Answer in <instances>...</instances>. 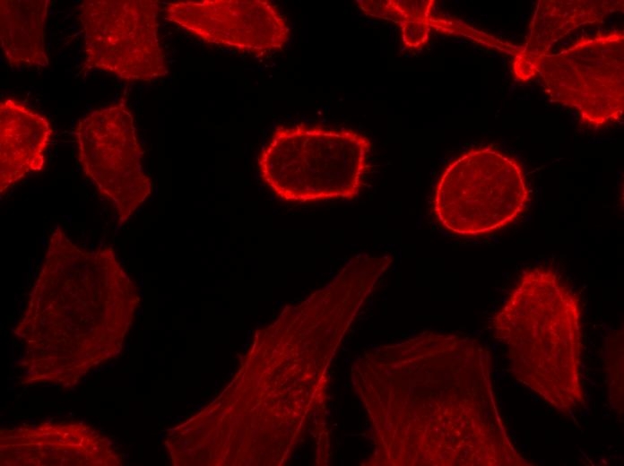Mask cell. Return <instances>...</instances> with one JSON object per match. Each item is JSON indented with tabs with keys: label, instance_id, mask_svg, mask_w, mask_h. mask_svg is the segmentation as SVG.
Masks as SVG:
<instances>
[{
	"label": "cell",
	"instance_id": "cell-2",
	"mask_svg": "<svg viewBox=\"0 0 624 466\" xmlns=\"http://www.w3.org/2000/svg\"><path fill=\"white\" fill-rule=\"evenodd\" d=\"M496 337L509 349L516 377L550 404H577L581 388L579 300L550 269L525 271L493 318Z\"/></svg>",
	"mask_w": 624,
	"mask_h": 466
},
{
	"label": "cell",
	"instance_id": "cell-6",
	"mask_svg": "<svg viewBox=\"0 0 624 466\" xmlns=\"http://www.w3.org/2000/svg\"><path fill=\"white\" fill-rule=\"evenodd\" d=\"M546 93L600 127L620 121L624 111V35L598 33L543 56L536 67Z\"/></svg>",
	"mask_w": 624,
	"mask_h": 466
},
{
	"label": "cell",
	"instance_id": "cell-13",
	"mask_svg": "<svg viewBox=\"0 0 624 466\" xmlns=\"http://www.w3.org/2000/svg\"><path fill=\"white\" fill-rule=\"evenodd\" d=\"M49 1L1 0L0 40L13 67H45V26Z\"/></svg>",
	"mask_w": 624,
	"mask_h": 466
},
{
	"label": "cell",
	"instance_id": "cell-12",
	"mask_svg": "<svg viewBox=\"0 0 624 466\" xmlns=\"http://www.w3.org/2000/svg\"><path fill=\"white\" fill-rule=\"evenodd\" d=\"M433 0H358L367 15L398 23L401 39L410 49L424 46L432 29L447 34L464 36L482 45L498 48L499 40L477 30L465 22L432 14Z\"/></svg>",
	"mask_w": 624,
	"mask_h": 466
},
{
	"label": "cell",
	"instance_id": "cell-7",
	"mask_svg": "<svg viewBox=\"0 0 624 466\" xmlns=\"http://www.w3.org/2000/svg\"><path fill=\"white\" fill-rule=\"evenodd\" d=\"M77 158L84 175L127 220L149 197L150 177L143 169V150L126 99L96 108L75 127Z\"/></svg>",
	"mask_w": 624,
	"mask_h": 466
},
{
	"label": "cell",
	"instance_id": "cell-3",
	"mask_svg": "<svg viewBox=\"0 0 624 466\" xmlns=\"http://www.w3.org/2000/svg\"><path fill=\"white\" fill-rule=\"evenodd\" d=\"M371 142L352 129L279 126L257 164L264 184L279 198L307 203L351 200L360 192Z\"/></svg>",
	"mask_w": 624,
	"mask_h": 466
},
{
	"label": "cell",
	"instance_id": "cell-11",
	"mask_svg": "<svg viewBox=\"0 0 624 466\" xmlns=\"http://www.w3.org/2000/svg\"><path fill=\"white\" fill-rule=\"evenodd\" d=\"M48 119L14 99L0 103V192L40 171L52 135Z\"/></svg>",
	"mask_w": 624,
	"mask_h": 466
},
{
	"label": "cell",
	"instance_id": "cell-4",
	"mask_svg": "<svg viewBox=\"0 0 624 466\" xmlns=\"http://www.w3.org/2000/svg\"><path fill=\"white\" fill-rule=\"evenodd\" d=\"M529 200L521 166L490 147L472 149L442 172L434 194L433 211L439 224L453 234L482 236L513 222Z\"/></svg>",
	"mask_w": 624,
	"mask_h": 466
},
{
	"label": "cell",
	"instance_id": "cell-1",
	"mask_svg": "<svg viewBox=\"0 0 624 466\" xmlns=\"http://www.w3.org/2000/svg\"><path fill=\"white\" fill-rule=\"evenodd\" d=\"M138 303L111 247L90 250L53 229L15 332L27 343L28 376L76 383L119 353Z\"/></svg>",
	"mask_w": 624,
	"mask_h": 466
},
{
	"label": "cell",
	"instance_id": "cell-9",
	"mask_svg": "<svg viewBox=\"0 0 624 466\" xmlns=\"http://www.w3.org/2000/svg\"><path fill=\"white\" fill-rule=\"evenodd\" d=\"M4 463L23 465H111L116 455L105 438L82 425H45L2 433Z\"/></svg>",
	"mask_w": 624,
	"mask_h": 466
},
{
	"label": "cell",
	"instance_id": "cell-8",
	"mask_svg": "<svg viewBox=\"0 0 624 466\" xmlns=\"http://www.w3.org/2000/svg\"><path fill=\"white\" fill-rule=\"evenodd\" d=\"M165 17L202 40L263 55L281 49L290 30L278 9L265 0L178 1Z\"/></svg>",
	"mask_w": 624,
	"mask_h": 466
},
{
	"label": "cell",
	"instance_id": "cell-10",
	"mask_svg": "<svg viewBox=\"0 0 624 466\" xmlns=\"http://www.w3.org/2000/svg\"><path fill=\"white\" fill-rule=\"evenodd\" d=\"M622 10L620 0L538 1L525 42L512 61L515 78L526 82L536 77L539 61L556 42L582 25L602 22L609 13Z\"/></svg>",
	"mask_w": 624,
	"mask_h": 466
},
{
	"label": "cell",
	"instance_id": "cell-5",
	"mask_svg": "<svg viewBox=\"0 0 624 466\" xmlns=\"http://www.w3.org/2000/svg\"><path fill=\"white\" fill-rule=\"evenodd\" d=\"M160 7V2L152 0L82 2V71L100 70L126 82L166 76L168 67L158 35Z\"/></svg>",
	"mask_w": 624,
	"mask_h": 466
}]
</instances>
